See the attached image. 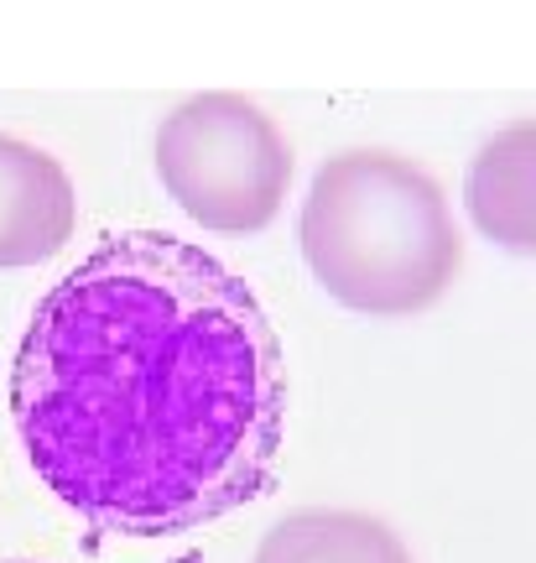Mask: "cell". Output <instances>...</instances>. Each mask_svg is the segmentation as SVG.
I'll use <instances>...</instances> for the list:
<instances>
[{"mask_svg": "<svg viewBox=\"0 0 536 563\" xmlns=\"http://www.w3.org/2000/svg\"><path fill=\"white\" fill-rule=\"evenodd\" d=\"M464 199L474 214L484 241L505 245L516 256L536 251V125L516 121L505 125L495 141L479 146L469 162Z\"/></svg>", "mask_w": 536, "mask_h": 563, "instance_id": "cell-5", "label": "cell"}, {"mask_svg": "<svg viewBox=\"0 0 536 563\" xmlns=\"http://www.w3.org/2000/svg\"><path fill=\"white\" fill-rule=\"evenodd\" d=\"M250 563H412L401 532L365 511H292L260 538Z\"/></svg>", "mask_w": 536, "mask_h": 563, "instance_id": "cell-6", "label": "cell"}, {"mask_svg": "<svg viewBox=\"0 0 536 563\" xmlns=\"http://www.w3.org/2000/svg\"><path fill=\"white\" fill-rule=\"evenodd\" d=\"M11 418L37 481L89 527L182 538L271 490L287 361L219 256L120 230L32 308Z\"/></svg>", "mask_w": 536, "mask_h": 563, "instance_id": "cell-1", "label": "cell"}, {"mask_svg": "<svg viewBox=\"0 0 536 563\" xmlns=\"http://www.w3.org/2000/svg\"><path fill=\"white\" fill-rule=\"evenodd\" d=\"M302 262L349 313L412 319L464 266L454 209L433 173L397 152H338L313 173L298 220Z\"/></svg>", "mask_w": 536, "mask_h": 563, "instance_id": "cell-2", "label": "cell"}, {"mask_svg": "<svg viewBox=\"0 0 536 563\" xmlns=\"http://www.w3.org/2000/svg\"><path fill=\"white\" fill-rule=\"evenodd\" d=\"M21 563H26V559H21Z\"/></svg>", "mask_w": 536, "mask_h": 563, "instance_id": "cell-7", "label": "cell"}, {"mask_svg": "<svg viewBox=\"0 0 536 563\" xmlns=\"http://www.w3.org/2000/svg\"><path fill=\"white\" fill-rule=\"evenodd\" d=\"M157 178L182 214L214 235H256L292 188V146L245 95H193L157 125Z\"/></svg>", "mask_w": 536, "mask_h": 563, "instance_id": "cell-3", "label": "cell"}, {"mask_svg": "<svg viewBox=\"0 0 536 563\" xmlns=\"http://www.w3.org/2000/svg\"><path fill=\"white\" fill-rule=\"evenodd\" d=\"M79 194L53 152L0 131V272L53 262L74 241Z\"/></svg>", "mask_w": 536, "mask_h": 563, "instance_id": "cell-4", "label": "cell"}]
</instances>
